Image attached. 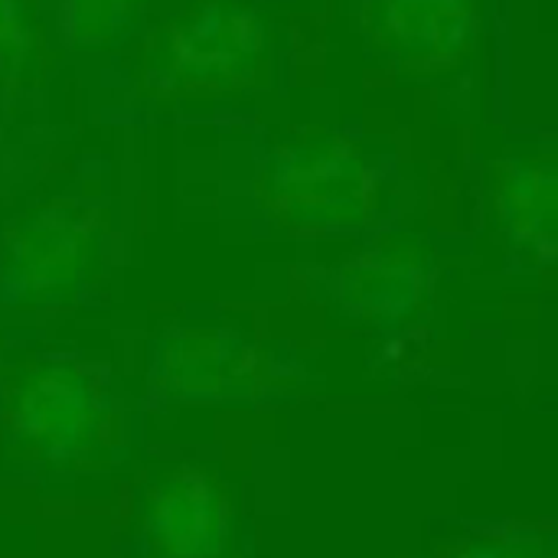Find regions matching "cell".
Segmentation results:
<instances>
[{"label":"cell","instance_id":"cell-1","mask_svg":"<svg viewBox=\"0 0 558 558\" xmlns=\"http://www.w3.org/2000/svg\"><path fill=\"white\" fill-rule=\"evenodd\" d=\"M255 196L288 229L340 232L369 222L379 203V173L347 137L307 134L278 144L262 160Z\"/></svg>","mask_w":558,"mask_h":558},{"label":"cell","instance_id":"cell-6","mask_svg":"<svg viewBox=\"0 0 558 558\" xmlns=\"http://www.w3.org/2000/svg\"><path fill=\"white\" fill-rule=\"evenodd\" d=\"M435 271V252L418 235H392L337 262L324 294L343 320L392 330L428 307Z\"/></svg>","mask_w":558,"mask_h":558},{"label":"cell","instance_id":"cell-4","mask_svg":"<svg viewBox=\"0 0 558 558\" xmlns=\"http://www.w3.org/2000/svg\"><path fill=\"white\" fill-rule=\"evenodd\" d=\"M101 265V226L75 203H49L20 216L3 242L0 298L10 307H62Z\"/></svg>","mask_w":558,"mask_h":558},{"label":"cell","instance_id":"cell-5","mask_svg":"<svg viewBox=\"0 0 558 558\" xmlns=\"http://www.w3.org/2000/svg\"><path fill=\"white\" fill-rule=\"evenodd\" d=\"M105 422L95 379L75 363L46 360L23 369L7 396L13 445L43 464H72L88 454Z\"/></svg>","mask_w":558,"mask_h":558},{"label":"cell","instance_id":"cell-3","mask_svg":"<svg viewBox=\"0 0 558 558\" xmlns=\"http://www.w3.org/2000/svg\"><path fill=\"white\" fill-rule=\"evenodd\" d=\"M301 369L232 330H170L154 350L157 389L183 405H239L288 392Z\"/></svg>","mask_w":558,"mask_h":558},{"label":"cell","instance_id":"cell-2","mask_svg":"<svg viewBox=\"0 0 558 558\" xmlns=\"http://www.w3.org/2000/svg\"><path fill=\"white\" fill-rule=\"evenodd\" d=\"M268 56V23L242 0H203L160 26L144 78L163 95H216L248 85Z\"/></svg>","mask_w":558,"mask_h":558},{"label":"cell","instance_id":"cell-11","mask_svg":"<svg viewBox=\"0 0 558 558\" xmlns=\"http://www.w3.org/2000/svg\"><path fill=\"white\" fill-rule=\"evenodd\" d=\"M36 56V29L23 0H0V62L23 72Z\"/></svg>","mask_w":558,"mask_h":558},{"label":"cell","instance_id":"cell-12","mask_svg":"<svg viewBox=\"0 0 558 558\" xmlns=\"http://www.w3.org/2000/svg\"><path fill=\"white\" fill-rule=\"evenodd\" d=\"M445 558H543V543L533 536H507V539H487L464 546L461 553Z\"/></svg>","mask_w":558,"mask_h":558},{"label":"cell","instance_id":"cell-7","mask_svg":"<svg viewBox=\"0 0 558 558\" xmlns=\"http://www.w3.org/2000/svg\"><path fill=\"white\" fill-rule=\"evenodd\" d=\"M366 39L399 69L445 75L477 43V0H363Z\"/></svg>","mask_w":558,"mask_h":558},{"label":"cell","instance_id":"cell-8","mask_svg":"<svg viewBox=\"0 0 558 558\" xmlns=\"http://www.w3.org/2000/svg\"><path fill=\"white\" fill-rule=\"evenodd\" d=\"M141 526L154 558H222L232 536V507L213 474L177 468L147 487Z\"/></svg>","mask_w":558,"mask_h":558},{"label":"cell","instance_id":"cell-10","mask_svg":"<svg viewBox=\"0 0 558 558\" xmlns=\"http://www.w3.org/2000/svg\"><path fill=\"white\" fill-rule=\"evenodd\" d=\"M144 0H59V26L75 49H108L141 20Z\"/></svg>","mask_w":558,"mask_h":558},{"label":"cell","instance_id":"cell-9","mask_svg":"<svg viewBox=\"0 0 558 558\" xmlns=\"http://www.w3.org/2000/svg\"><path fill=\"white\" fill-rule=\"evenodd\" d=\"M494 213L523 255L536 262L556 258L558 170L556 157H520L497 170Z\"/></svg>","mask_w":558,"mask_h":558}]
</instances>
